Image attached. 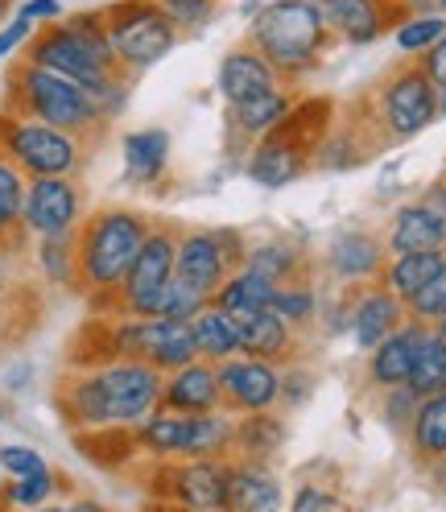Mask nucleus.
<instances>
[{
  "mask_svg": "<svg viewBox=\"0 0 446 512\" xmlns=\"http://www.w3.org/2000/svg\"><path fill=\"white\" fill-rule=\"evenodd\" d=\"M162 380L141 360L71 364L54 389V405L75 434H133L162 409Z\"/></svg>",
  "mask_w": 446,
  "mask_h": 512,
  "instance_id": "f257e3e1",
  "label": "nucleus"
},
{
  "mask_svg": "<svg viewBox=\"0 0 446 512\" xmlns=\"http://www.w3.org/2000/svg\"><path fill=\"white\" fill-rule=\"evenodd\" d=\"M244 42L290 87L310 79L335 46L323 0H269L265 9L252 13Z\"/></svg>",
  "mask_w": 446,
  "mask_h": 512,
  "instance_id": "f03ea898",
  "label": "nucleus"
},
{
  "mask_svg": "<svg viewBox=\"0 0 446 512\" xmlns=\"http://www.w3.org/2000/svg\"><path fill=\"white\" fill-rule=\"evenodd\" d=\"M153 232V215L137 207H95L75 232L79 252V294L100 310L129 277L145 236Z\"/></svg>",
  "mask_w": 446,
  "mask_h": 512,
  "instance_id": "7ed1b4c3",
  "label": "nucleus"
},
{
  "mask_svg": "<svg viewBox=\"0 0 446 512\" xmlns=\"http://www.w3.org/2000/svg\"><path fill=\"white\" fill-rule=\"evenodd\" d=\"M335 100L327 95H306L298 100V108L290 112L281 128H273L269 137H261L244 153V178L261 190H285L294 186L298 178H306L318 162V149H323L327 133L335 128Z\"/></svg>",
  "mask_w": 446,
  "mask_h": 512,
  "instance_id": "20e7f679",
  "label": "nucleus"
},
{
  "mask_svg": "<svg viewBox=\"0 0 446 512\" xmlns=\"http://www.w3.org/2000/svg\"><path fill=\"white\" fill-rule=\"evenodd\" d=\"M438 100H442V91L430 83L422 62L405 58L401 67H393L360 100V108H368V116H360L356 124L347 120V124H352L364 137V145L376 153L380 145L413 141L418 133H426V128L438 120Z\"/></svg>",
  "mask_w": 446,
  "mask_h": 512,
  "instance_id": "39448f33",
  "label": "nucleus"
},
{
  "mask_svg": "<svg viewBox=\"0 0 446 512\" xmlns=\"http://www.w3.org/2000/svg\"><path fill=\"white\" fill-rule=\"evenodd\" d=\"M5 112L25 116V120H38L50 128H62L71 137H83L87 145H100L108 133V116L100 112V104L91 95L62 79L54 71H42L34 62H13L9 67V91H5Z\"/></svg>",
  "mask_w": 446,
  "mask_h": 512,
  "instance_id": "423d86ee",
  "label": "nucleus"
},
{
  "mask_svg": "<svg viewBox=\"0 0 446 512\" xmlns=\"http://www.w3.org/2000/svg\"><path fill=\"white\" fill-rule=\"evenodd\" d=\"M236 418L232 413H166L157 409L149 422L133 430V451L153 463L186 459H232Z\"/></svg>",
  "mask_w": 446,
  "mask_h": 512,
  "instance_id": "0eeeda50",
  "label": "nucleus"
},
{
  "mask_svg": "<svg viewBox=\"0 0 446 512\" xmlns=\"http://www.w3.org/2000/svg\"><path fill=\"white\" fill-rule=\"evenodd\" d=\"M91 149L95 145L62 133V128L0 112V153H5L25 178H79L91 162Z\"/></svg>",
  "mask_w": 446,
  "mask_h": 512,
  "instance_id": "6e6552de",
  "label": "nucleus"
},
{
  "mask_svg": "<svg viewBox=\"0 0 446 512\" xmlns=\"http://www.w3.org/2000/svg\"><path fill=\"white\" fill-rule=\"evenodd\" d=\"M108 42L116 54V67L124 75H145L149 67H157L166 54H174V46L182 42V34L174 29V21L157 9V0H112L100 9Z\"/></svg>",
  "mask_w": 446,
  "mask_h": 512,
  "instance_id": "1a4fd4ad",
  "label": "nucleus"
},
{
  "mask_svg": "<svg viewBox=\"0 0 446 512\" xmlns=\"http://www.w3.org/2000/svg\"><path fill=\"white\" fill-rule=\"evenodd\" d=\"M174 261H178V223L153 219V232L145 236L129 277H124V285L95 314L100 318H157L166 285L174 281Z\"/></svg>",
  "mask_w": 446,
  "mask_h": 512,
  "instance_id": "9d476101",
  "label": "nucleus"
},
{
  "mask_svg": "<svg viewBox=\"0 0 446 512\" xmlns=\"http://www.w3.org/2000/svg\"><path fill=\"white\" fill-rule=\"evenodd\" d=\"M244 256L248 240L236 228H178L174 277L215 302L219 285L244 265Z\"/></svg>",
  "mask_w": 446,
  "mask_h": 512,
  "instance_id": "9b49d317",
  "label": "nucleus"
},
{
  "mask_svg": "<svg viewBox=\"0 0 446 512\" xmlns=\"http://www.w3.org/2000/svg\"><path fill=\"white\" fill-rule=\"evenodd\" d=\"M83 219H87V199L79 178H29L25 211H21L25 240L75 236Z\"/></svg>",
  "mask_w": 446,
  "mask_h": 512,
  "instance_id": "f8f14e48",
  "label": "nucleus"
},
{
  "mask_svg": "<svg viewBox=\"0 0 446 512\" xmlns=\"http://www.w3.org/2000/svg\"><path fill=\"white\" fill-rule=\"evenodd\" d=\"M389 265V248H385V236H376L372 228H339L323 252L314 256V269H323L327 281H335L339 290H356V285H368V281H380Z\"/></svg>",
  "mask_w": 446,
  "mask_h": 512,
  "instance_id": "ddd939ff",
  "label": "nucleus"
},
{
  "mask_svg": "<svg viewBox=\"0 0 446 512\" xmlns=\"http://www.w3.org/2000/svg\"><path fill=\"white\" fill-rule=\"evenodd\" d=\"M157 496L182 512H223V504H228V459L157 463Z\"/></svg>",
  "mask_w": 446,
  "mask_h": 512,
  "instance_id": "4468645a",
  "label": "nucleus"
},
{
  "mask_svg": "<svg viewBox=\"0 0 446 512\" xmlns=\"http://www.w3.org/2000/svg\"><path fill=\"white\" fill-rule=\"evenodd\" d=\"M219 372V401L223 413L232 418H248V413H273L281 405V368L252 360V356H232L215 364Z\"/></svg>",
  "mask_w": 446,
  "mask_h": 512,
  "instance_id": "2eb2a0df",
  "label": "nucleus"
},
{
  "mask_svg": "<svg viewBox=\"0 0 446 512\" xmlns=\"http://www.w3.org/2000/svg\"><path fill=\"white\" fill-rule=\"evenodd\" d=\"M409 323V310L401 298H393L380 281H368V285H356L347 290V314H343V331L352 335L356 351H368L385 343L397 327Z\"/></svg>",
  "mask_w": 446,
  "mask_h": 512,
  "instance_id": "dca6fc26",
  "label": "nucleus"
},
{
  "mask_svg": "<svg viewBox=\"0 0 446 512\" xmlns=\"http://www.w3.org/2000/svg\"><path fill=\"white\" fill-rule=\"evenodd\" d=\"M323 13L331 38L343 46H372L409 17L405 0H323Z\"/></svg>",
  "mask_w": 446,
  "mask_h": 512,
  "instance_id": "f3484780",
  "label": "nucleus"
},
{
  "mask_svg": "<svg viewBox=\"0 0 446 512\" xmlns=\"http://www.w3.org/2000/svg\"><path fill=\"white\" fill-rule=\"evenodd\" d=\"M215 87L223 95V104L240 108V104H252V100H265V95L290 87V83H281V75L269 67V62L252 50L248 42H240V46H232L228 54L219 58Z\"/></svg>",
  "mask_w": 446,
  "mask_h": 512,
  "instance_id": "a211bd4d",
  "label": "nucleus"
},
{
  "mask_svg": "<svg viewBox=\"0 0 446 512\" xmlns=\"http://www.w3.org/2000/svg\"><path fill=\"white\" fill-rule=\"evenodd\" d=\"M426 339H430V327L426 323H413V318H409V323L397 327L380 347H372L368 351V368H364L372 389L385 393V389H397V384H409Z\"/></svg>",
  "mask_w": 446,
  "mask_h": 512,
  "instance_id": "6ab92c4d",
  "label": "nucleus"
},
{
  "mask_svg": "<svg viewBox=\"0 0 446 512\" xmlns=\"http://www.w3.org/2000/svg\"><path fill=\"white\" fill-rule=\"evenodd\" d=\"M389 256L405 252H442L446 248V211H438L426 195L393 211L389 232H385Z\"/></svg>",
  "mask_w": 446,
  "mask_h": 512,
  "instance_id": "aec40b11",
  "label": "nucleus"
},
{
  "mask_svg": "<svg viewBox=\"0 0 446 512\" xmlns=\"http://www.w3.org/2000/svg\"><path fill=\"white\" fill-rule=\"evenodd\" d=\"M232 318H236V331H240V356L265 360V364H273V368L298 364L306 339H302L298 331L285 327L277 314L257 310V314H232Z\"/></svg>",
  "mask_w": 446,
  "mask_h": 512,
  "instance_id": "412c9836",
  "label": "nucleus"
},
{
  "mask_svg": "<svg viewBox=\"0 0 446 512\" xmlns=\"http://www.w3.org/2000/svg\"><path fill=\"white\" fill-rule=\"evenodd\" d=\"M302 95L294 87H281L265 100H252V104H240V108H228V145L232 153H248L261 137H269L273 128H281L290 120V112L298 108Z\"/></svg>",
  "mask_w": 446,
  "mask_h": 512,
  "instance_id": "4be33fe9",
  "label": "nucleus"
},
{
  "mask_svg": "<svg viewBox=\"0 0 446 512\" xmlns=\"http://www.w3.org/2000/svg\"><path fill=\"white\" fill-rule=\"evenodd\" d=\"M285 508V484L269 463L252 459H228V504L223 512H281Z\"/></svg>",
  "mask_w": 446,
  "mask_h": 512,
  "instance_id": "5701e85b",
  "label": "nucleus"
},
{
  "mask_svg": "<svg viewBox=\"0 0 446 512\" xmlns=\"http://www.w3.org/2000/svg\"><path fill=\"white\" fill-rule=\"evenodd\" d=\"M170 133L166 128H133V133H124L120 141V157H124V182L129 186H141V190H153L170 174Z\"/></svg>",
  "mask_w": 446,
  "mask_h": 512,
  "instance_id": "b1692460",
  "label": "nucleus"
},
{
  "mask_svg": "<svg viewBox=\"0 0 446 512\" xmlns=\"http://www.w3.org/2000/svg\"><path fill=\"white\" fill-rule=\"evenodd\" d=\"M162 409L166 413H219V372L207 360H195L162 380Z\"/></svg>",
  "mask_w": 446,
  "mask_h": 512,
  "instance_id": "393cba45",
  "label": "nucleus"
},
{
  "mask_svg": "<svg viewBox=\"0 0 446 512\" xmlns=\"http://www.w3.org/2000/svg\"><path fill=\"white\" fill-rule=\"evenodd\" d=\"M244 265L252 273H261L273 285H290V281H310L314 277V252L302 248L290 236H265V240H252Z\"/></svg>",
  "mask_w": 446,
  "mask_h": 512,
  "instance_id": "a878e982",
  "label": "nucleus"
},
{
  "mask_svg": "<svg viewBox=\"0 0 446 512\" xmlns=\"http://www.w3.org/2000/svg\"><path fill=\"white\" fill-rule=\"evenodd\" d=\"M285 438H290V426L277 413H248V418H236V438H232V455L236 459H252V463H269Z\"/></svg>",
  "mask_w": 446,
  "mask_h": 512,
  "instance_id": "bb28decb",
  "label": "nucleus"
},
{
  "mask_svg": "<svg viewBox=\"0 0 446 512\" xmlns=\"http://www.w3.org/2000/svg\"><path fill=\"white\" fill-rule=\"evenodd\" d=\"M190 335H195V351L199 360L207 364H223L240 356V331H236V318L228 310H219L215 302L207 310H199L195 318H190Z\"/></svg>",
  "mask_w": 446,
  "mask_h": 512,
  "instance_id": "cd10ccee",
  "label": "nucleus"
},
{
  "mask_svg": "<svg viewBox=\"0 0 446 512\" xmlns=\"http://www.w3.org/2000/svg\"><path fill=\"white\" fill-rule=\"evenodd\" d=\"M442 261H446V248H442V252H405V256H389L385 273H380V285H385L393 298H401V302L409 306V302L430 285V277L442 269Z\"/></svg>",
  "mask_w": 446,
  "mask_h": 512,
  "instance_id": "c85d7f7f",
  "label": "nucleus"
},
{
  "mask_svg": "<svg viewBox=\"0 0 446 512\" xmlns=\"http://www.w3.org/2000/svg\"><path fill=\"white\" fill-rule=\"evenodd\" d=\"M269 314H277L285 327L298 331V335L306 339V335L318 327V318H323V294H318L314 277H310V281H290V285H277V294H273Z\"/></svg>",
  "mask_w": 446,
  "mask_h": 512,
  "instance_id": "c756f323",
  "label": "nucleus"
},
{
  "mask_svg": "<svg viewBox=\"0 0 446 512\" xmlns=\"http://www.w3.org/2000/svg\"><path fill=\"white\" fill-rule=\"evenodd\" d=\"M409 446L422 463H442L446 459V393L422 397L418 413L409 422Z\"/></svg>",
  "mask_w": 446,
  "mask_h": 512,
  "instance_id": "7c9ffc66",
  "label": "nucleus"
},
{
  "mask_svg": "<svg viewBox=\"0 0 446 512\" xmlns=\"http://www.w3.org/2000/svg\"><path fill=\"white\" fill-rule=\"evenodd\" d=\"M25 186H29V178L0 153V248L5 252H21V244H25V232H21Z\"/></svg>",
  "mask_w": 446,
  "mask_h": 512,
  "instance_id": "2f4dec72",
  "label": "nucleus"
},
{
  "mask_svg": "<svg viewBox=\"0 0 446 512\" xmlns=\"http://www.w3.org/2000/svg\"><path fill=\"white\" fill-rule=\"evenodd\" d=\"M273 294H277L273 281H265L261 273H252L248 265H240L228 281L219 285L215 306L228 310V314H257V310H269L273 306Z\"/></svg>",
  "mask_w": 446,
  "mask_h": 512,
  "instance_id": "473e14b6",
  "label": "nucleus"
},
{
  "mask_svg": "<svg viewBox=\"0 0 446 512\" xmlns=\"http://www.w3.org/2000/svg\"><path fill=\"white\" fill-rule=\"evenodd\" d=\"M34 265H38V273H42L46 285L79 294V252H75V236L34 240Z\"/></svg>",
  "mask_w": 446,
  "mask_h": 512,
  "instance_id": "72a5a7b5",
  "label": "nucleus"
},
{
  "mask_svg": "<svg viewBox=\"0 0 446 512\" xmlns=\"http://www.w3.org/2000/svg\"><path fill=\"white\" fill-rule=\"evenodd\" d=\"M446 34V17H434V13H409L397 29H393V42L405 58H422L426 50L438 46V38Z\"/></svg>",
  "mask_w": 446,
  "mask_h": 512,
  "instance_id": "f704fd0d",
  "label": "nucleus"
},
{
  "mask_svg": "<svg viewBox=\"0 0 446 512\" xmlns=\"http://www.w3.org/2000/svg\"><path fill=\"white\" fill-rule=\"evenodd\" d=\"M409 389L418 397H434V393H446V343L430 331L422 356H418V368L409 376Z\"/></svg>",
  "mask_w": 446,
  "mask_h": 512,
  "instance_id": "c9c22d12",
  "label": "nucleus"
},
{
  "mask_svg": "<svg viewBox=\"0 0 446 512\" xmlns=\"http://www.w3.org/2000/svg\"><path fill=\"white\" fill-rule=\"evenodd\" d=\"M157 9L174 21V29L182 38H195V34H203V29L219 17L223 0H157Z\"/></svg>",
  "mask_w": 446,
  "mask_h": 512,
  "instance_id": "e433bc0d",
  "label": "nucleus"
},
{
  "mask_svg": "<svg viewBox=\"0 0 446 512\" xmlns=\"http://www.w3.org/2000/svg\"><path fill=\"white\" fill-rule=\"evenodd\" d=\"M54 492H58V475H54V467H46V471H38V475L9 479L5 492H0V500H5L9 508H25V512H29V508L50 504Z\"/></svg>",
  "mask_w": 446,
  "mask_h": 512,
  "instance_id": "4c0bfd02",
  "label": "nucleus"
},
{
  "mask_svg": "<svg viewBox=\"0 0 446 512\" xmlns=\"http://www.w3.org/2000/svg\"><path fill=\"white\" fill-rule=\"evenodd\" d=\"M211 298H203L199 290H190V285H182L178 277L166 285V294H162V310H157V318H178V323H190L199 310H207Z\"/></svg>",
  "mask_w": 446,
  "mask_h": 512,
  "instance_id": "58836bf2",
  "label": "nucleus"
},
{
  "mask_svg": "<svg viewBox=\"0 0 446 512\" xmlns=\"http://www.w3.org/2000/svg\"><path fill=\"white\" fill-rule=\"evenodd\" d=\"M405 310H409V318H413V323H426V327H434L438 318L446 314V261H442V269L430 277V285H426V290H422L418 298H413Z\"/></svg>",
  "mask_w": 446,
  "mask_h": 512,
  "instance_id": "ea45409f",
  "label": "nucleus"
},
{
  "mask_svg": "<svg viewBox=\"0 0 446 512\" xmlns=\"http://www.w3.org/2000/svg\"><path fill=\"white\" fill-rule=\"evenodd\" d=\"M46 455L38 451V446H29V442H5L0 446V471H5L9 479H25V475H38L46 471Z\"/></svg>",
  "mask_w": 446,
  "mask_h": 512,
  "instance_id": "a19ab883",
  "label": "nucleus"
},
{
  "mask_svg": "<svg viewBox=\"0 0 446 512\" xmlns=\"http://www.w3.org/2000/svg\"><path fill=\"white\" fill-rule=\"evenodd\" d=\"M422 397L409 389V384H397V389H385L380 393V418H385V426L393 430H409L413 422V413H418Z\"/></svg>",
  "mask_w": 446,
  "mask_h": 512,
  "instance_id": "79ce46f5",
  "label": "nucleus"
},
{
  "mask_svg": "<svg viewBox=\"0 0 446 512\" xmlns=\"http://www.w3.org/2000/svg\"><path fill=\"white\" fill-rule=\"evenodd\" d=\"M314 389H318V376H314L302 360L281 368V405H285V413H290V409H302V405L314 397Z\"/></svg>",
  "mask_w": 446,
  "mask_h": 512,
  "instance_id": "37998d69",
  "label": "nucleus"
},
{
  "mask_svg": "<svg viewBox=\"0 0 446 512\" xmlns=\"http://www.w3.org/2000/svg\"><path fill=\"white\" fill-rule=\"evenodd\" d=\"M290 512H343V500L327 484H302L290 496Z\"/></svg>",
  "mask_w": 446,
  "mask_h": 512,
  "instance_id": "c03bdc74",
  "label": "nucleus"
},
{
  "mask_svg": "<svg viewBox=\"0 0 446 512\" xmlns=\"http://www.w3.org/2000/svg\"><path fill=\"white\" fill-rule=\"evenodd\" d=\"M34 34H38V25L25 21V17H13V21L0 25V62H9L13 54H21Z\"/></svg>",
  "mask_w": 446,
  "mask_h": 512,
  "instance_id": "a18cd8bd",
  "label": "nucleus"
},
{
  "mask_svg": "<svg viewBox=\"0 0 446 512\" xmlns=\"http://www.w3.org/2000/svg\"><path fill=\"white\" fill-rule=\"evenodd\" d=\"M17 17L34 21V25H50V21H62L67 13H62V0H25L17 9Z\"/></svg>",
  "mask_w": 446,
  "mask_h": 512,
  "instance_id": "49530a36",
  "label": "nucleus"
},
{
  "mask_svg": "<svg viewBox=\"0 0 446 512\" xmlns=\"http://www.w3.org/2000/svg\"><path fill=\"white\" fill-rule=\"evenodd\" d=\"M418 62H422V71L430 75V83L446 95V34H442V38H438V46H434V50H426Z\"/></svg>",
  "mask_w": 446,
  "mask_h": 512,
  "instance_id": "de8ad7c7",
  "label": "nucleus"
},
{
  "mask_svg": "<svg viewBox=\"0 0 446 512\" xmlns=\"http://www.w3.org/2000/svg\"><path fill=\"white\" fill-rule=\"evenodd\" d=\"M409 13H434V17H446V0H405Z\"/></svg>",
  "mask_w": 446,
  "mask_h": 512,
  "instance_id": "09e8293b",
  "label": "nucleus"
},
{
  "mask_svg": "<svg viewBox=\"0 0 446 512\" xmlns=\"http://www.w3.org/2000/svg\"><path fill=\"white\" fill-rule=\"evenodd\" d=\"M25 380H29V364H17V368L5 372V389H9V393H21Z\"/></svg>",
  "mask_w": 446,
  "mask_h": 512,
  "instance_id": "8fccbe9b",
  "label": "nucleus"
},
{
  "mask_svg": "<svg viewBox=\"0 0 446 512\" xmlns=\"http://www.w3.org/2000/svg\"><path fill=\"white\" fill-rule=\"evenodd\" d=\"M71 508H75V512H116V508H108L104 500H87V496H83V500H71Z\"/></svg>",
  "mask_w": 446,
  "mask_h": 512,
  "instance_id": "3c124183",
  "label": "nucleus"
},
{
  "mask_svg": "<svg viewBox=\"0 0 446 512\" xmlns=\"http://www.w3.org/2000/svg\"><path fill=\"white\" fill-rule=\"evenodd\" d=\"M29 512H75L71 504H58V500H50V504H42V508H29Z\"/></svg>",
  "mask_w": 446,
  "mask_h": 512,
  "instance_id": "603ef678",
  "label": "nucleus"
},
{
  "mask_svg": "<svg viewBox=\"0 0 446 512\" xmlns=\"http://www.w3.org/2000/svg\"><path fill=\"white\" fill-rule=\"evenodd\" d=\"M430 331H434V335H438V339H442V343H446V314H442V318H438V323H434V327H430Z\"/></svg>",
  "mask_w": 446,
  "mask_h": 512,
  "instance_id": "864d4df0",
  "label": "nucleus"
},
{
  "mask_svg": "<svg viewBox=\"0 0 446 512\" xmlns=\"http://www.w3.org/2000/svg\"><path fill=\"white\" fill-rule=\"evenodd\" d=\"M446 116V95H442V100H438V120Z\"/></svg>",
  "mask_w": 446,
  "mask_h": 512,
  "instance_id": "5fc2aeb1",
  "label": "nucleus"
},
{
  "mask_svg": "<svg viewBox=\"0 0 446 512\" xmlns=\"http://www.w3.org/2000/svg\"><path fill=\"white\" fill-rule=\"evenodd\" d=\"M162 512H182V508H170V504H162Z\"/></svg>",
  "mask_w": 446,
  "mask_h": 512,
  "instance_id": "6e6d98bb",
  "label": "nucleus"
},
{
  "mask_svg": "<svg viewBox=\"0 0 446 512\" xmlns=\"http://www.w3.org/2000/svg\"><path fill=\"white\" fill-rule=\"evenodd\" d=\"M5 418H9V413H5V405H0V422H5Z\"/></svg>",
  "mask_w": 446,
  "mask_h": 512,
  "instance_id": "4d7b16f0",
  "label": "nucleus"
}]
</instances>
